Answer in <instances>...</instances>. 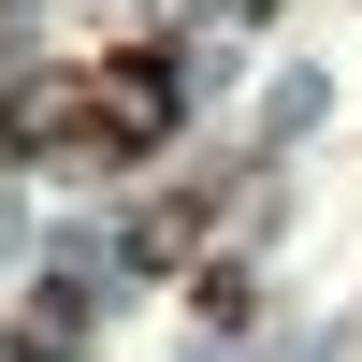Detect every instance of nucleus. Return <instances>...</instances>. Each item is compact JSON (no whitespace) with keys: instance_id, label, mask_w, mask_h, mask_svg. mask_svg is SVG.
Masks as SVG:
<instances>
[{"instance_id":"1","label":"nucleus","mask_w":362,"mask_h":362,"mask_svg":"<svg viewBox=\"0 0 362 362\" xmlns=\"http://www.w3.org/2000/svg\"><path fill=\"white\" fill-rule=\"evenodd\" d=\"M29 145H44V160H87V174L174 145V58L160 44H116V58H87V73L29 87Z\"/></svg>"},{"instance_id":"2","label":"nucleus","mask_w":362,"mask_h":362,"mask_svg":"<svg viewBox=\"0 0 362 362\" xmlns=\"http://www.w3.org/2000/svg\"><path fill=\"white\" fill-rule=\"evenodd\" d=\"M87 334V290H29V319H15V362H73Z\"/></svg>"}]
</instances>
